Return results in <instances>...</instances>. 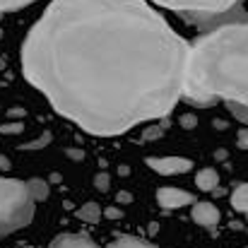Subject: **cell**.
I'll use <instances>...</instances> for the list:
<instances>
[{"label":"cell","mask_w":248,"mask_h":248,"mask_svg":"<svg viewBox=\"0 0 248 248\" xmlns=\"http://www.w3.org/2000/svg\"><path fill=\"white\" fill-rule=\"evenodd\" d=\"M190 46L145 0H53L22 46V73L89 135L166 118Z\"/></svg>","instance_id":"1"},{"label":"cell","mask_w":248,"mask_h":248,"mask_svg":"<svg viewBox=\"0 0 248 248\" xmlns=\"http://www.w3.org/2000/svg\"><path fill=\"white\" fill-rule=\"evenodd\" d=\"M183 99L198 106L215 99L248 104V12L241 7L205 24L190 44Z\"/></svg>","instance_id":"2"},{"label":"cell","mask_w":248,"mask_h":248,"mask_svg":"<svg viewBox=\"0 0 248 248\" xmlns=\"http://www.w3.org/2000/svg\"><path fill=\"white\" fill-rule=\"evenodd\" d=\"M34 202L29 183L0 176V236L24 229L34 217Z\"/></svg>","instance_id":"3"},{"label":"cell","mask_w":248,"mask_h":248,"mask_svg":"<svg viewBox=\"0 0 248 248\" xmlns=\"http://www.w3.org/2000/svg\"><path fill=\"white\" fill-rule=\"evenodd\" d=\"M162 7H169L173 12H178L186 22L198 24L200 29L210 22H215L217 17L241 7L244 0H155Z\"/></svg>","instance_id":"4"},{"label":"cell","mask_w":248,"mask_h":248,"mask_svg":"<svg viewBox=\"0 0 248 248\" xmlns=\"http://www.w3.org/2000/svg\"><path fill=\"white\" fill-rule=\"evenodd\" d=\"M145 164L152 171L162 173V176H176V173H188L193 169V162L186 157H150Z\"/></svg>","instance_id":"5"},{"label":"cell","mask_w":248,"mask_h":248,"mask_svg":"<svg viewBox=\"0 0 248 248\" xmlns=\"http://www.w3.org/2000/svg\"><path fill=\"white\" fill-rule=\"evenodd\" d=\"M157 202H159L164 210H181V207H186V205H193L195 198H193L188 190L166 186V188H159V190H157Z\"/></svg>","instance_id":"6"},{"label":"cell","mask_w":248,"mask_h":248,"mask_svg":"<svg viewBox=\"0 0 248 248\" xmlns=\"http://www.w3.org/2000/svg\"><path fill=\"white\" fill-rule=\"evenodd\" d=\"M190 217H193V222H198L200 227H205L210 232H215L219 224V210L212 202H193Z\"/></svg>","instance_id":"7"},{"label":"cell","mask_w":248,"mask_h":248,"mask_svg":"<svg viewBox=\"0 0 248 248\" xmlns=\"http://www.w3.org/2000/svg\"><path fill=\"white\" fill-rule=\"evenodd\" d=\"M48 248H99V246L89 236H82V234H63V236H56Z\"/></svg>","instance_id":"8"},{"label":"cell","mask_w":248,"mask_h":248,"mask_svg":"<svg viewBox=\"0 0 248 248\" xmlns=\"http://www.w3.org/2000/svg\"><path fill=\"white\" fill-rule=\"evenodd\" d=\"M217 183H219V173L215 169H200L198 176H195V186L200 190H205V193H215Z\"/></svg>","instance_id":"9"},{"label":"cell","mask_w":248,"mask_h":248,"mask_svg":"<svg viewBox=\"0 0 248 248\" xmlns=\"http://www.w3.org/2000/svg\"><path fill=\"white\" fill-rule=\"evenodd\" d=\"M232 207L236 212H246L248 215V183H239L232 193Z\"/></svg>","instance_id":"10"},{"label":"cell","mask_w":248,"mask_h":248,"mask_svg":"<svg viewBox=\"0 0 248 248\" xmlns=\"http://www.w3.org/2000/svg\"><path fill=\"white\" fill-rule=\"evenodd\" d=\"M75 215H78L82 222H87V224H96V222L101 219V207H99L96 202H87V205H82Z\"/></svg>","instance_id":"11"},{"label":"cell","mask_w":248,"mask_h":248,"mask_svg":"<svg viewBox=\"0 0 248 248\" xmlns=\"http://www.w3.org/2000/svg\"><path fill=\"white\" fill-rule=\"evenodd\" d=\"M106 248H157V246L147 244L142 239H135V236H121V239H113Z\"/></svg>","instance_id":"12"},{"label":"cell","mask_w":248,"mask_h":248,"mask_svg":"<svg viewBox=\"0 0 248 248\" xmlns=\"http://www.w3.org/2000/svg\"><path fill=\"white\" fill-rule=\"evenodd\" d=\"M29 183V190H31V195L36 198V200H46L48 198V181H44V178H31V181H27Z\"/></svg>","instance_id":"13"},{"label":"cell","mask_w":248,"mask_h":248,"mask_svg":"<svg viewBox=\"0 0 248 248\" xmlns=\"http://www.w3.org/2000/svg\"><path fill=\"white\" fill-rule=\"evenodd\" d=\"M227 108H229V113L236 118V121H241L244 125H248V104H239V101H227Z\"/></svg>","instance_id":"14"},{"label":"cell","mask_w":248,"mask_h":248,"mask_svg":"<svg viewBox=\"0 0 248 248\" xmlns=\"http://www.w3.org/2000/svg\"><path fill=\"white\" fill-rule=\"evenodd\" d=\"M166 125H169V123L164 121L162 125H150V128H145V130H142V140H145V142H152V140L162 138L166 133Z\"/></svg>","instance_id":"15"},{"label":"cell","mask_w":248,"mask_h":248,"mask_svg":"<svg viewBox=\"0 0 248 248\" xmlns=\"http://www.w3.org/2000/svg\"><path fill=\"white\" fill-rule=\"evenodd\" d=\"M34 0H0V12H10V10H19L24 5H31Z\"/></svg>","instance_id":"16"},{"label":"cell","mask_w":248,"mask_h":248,"mask_svg":"<svg viewBox=\"0 0 248 248\" xmlns=\"http://www.w3.org/2000/svg\"><path fill=\"white\" fill-rule=\"evenodd\" d=\"M22 130H24V123H19V121H12V123H2L0 125V133L2 135H17Z\"/></svg>","instance_id":"17"},{"label":"cell","mask_w":248,"mask_h":248,"mask_svg":"<svg viewBox=\"0 0 248 248\" xmlns=\"http://www.w3.org/2000/svg\"><path fill=\"white\" fill-rule=\"evenodd\" d=\"M51 142V133H44L41 138H36V140H31V142H27V145H22V150H39V147H46Z\"/></svg>","instance_id":"18"},{"label":"cell","mask_w":248,"mask_h":248,"mask_svg":"<svg viewBox=\"0 0 248 248\" xmlns=\"http://www.w3.org/2000/svg\"><path fill=\"white\" fill-rule=\"evenodd\" d=\"M108 186H111V178H108V173H106V171H101V173H96V176H94V188H96V190L106 193V190H108Z\"/></svg>","instance_id":"19"},{"label":"cell","mask_w":248,"mask_h":248,"mask_svg":"<svg viewBox=\"0 0 248 248\" xmlns=\"http://www.w3.org/2000/svg\"><path fill=\"white\" fill-rule=\"evenodd\" d=\"M178 125H181V128H186V130H193V128L198 125V116L186 113V116H181V118H178Z\"/></svg>","instance_id":"20"},{"label":"cell","mask_w":248,"mask_h":248,"mask_svg":"<svg viewBox=\"0 0 248 248\" xmlns=\"http://www.w3.org/2000/svg\"><path fill=\"white\" fill-rule=\"evenodd\" d=\"M236 145H239L241 150H248V125L239 130V135H236Z\"/></svg>","instance_id":"21"},{"label":"cell","mask_w":248,"mask_h":248,"mask_svg":"<svg viewBox=\"0 0 248 248\" xmlns=\"http://www.w3.org/2000/svg\"><path fill=\"white\" fill-rule=\"evenodd\" d=\"M65 155H68L70 159H75V162H82L84 159V152L80 150V147H68V150H65Z\"/></svg>","instance_id":"22"},{"label":"cell","mask_w":248,"mask_h":248,"mask_svg":"<svg viewBox=\"0 0 248 248\" xmlns=\"http://www.w3.org/2000/svg\"><path fill=\"white\" fill-rule=\"evenodd\" d=\"M104 215H106L108 219H121V217H123V210H118V207H106Z\"/></svg>","instance_id":"23"},{"label":"cell","mask_w":248,"mask_h":248,"mask_svg":"<svg viewBox=\"0 0 248 248\" xmlns=\"http://www.w3.org/2000/svg\"><path fill=\"white\" fill-rule=\"evenodd\" d=\"M116 202H118V205H121V202H123V205H128V202H133V195H130V193H125V190H121V193L116 195Z\"/></svg>","instance_id":"24"},{"label":"cell","mask_w":248,"mask_h":248,"mask_svg":"<svg viewBox=\"0 0 248 248\" xmlns=\"http://www.w3.org/2000/svg\"><path fill=\"white\" fill-rule=\"evenodd\" d=\"M7 113H10V118H24V113H27V111H24V108H19V106H15V108H10Z\"/></svg>","instance_id":"25"},{"label":"cell","mask_w":248,"mask_h":248,"mask_svg":"<svg viewBox=\"0 0 248 248\" xmlns=\"http://www.w3.org/2000/svg\"><path fill=\"white\" fill-rule=\"evenodd\" d=\"M2 169H10V159H7L5 155H0V171H2Z\"/></svg>","instance_id":"26"},{"label":"cell","mask_w":248,"mask_h":248,"mask_svg":"<svg viewBox=\"0 0 248 248\" xmlns=\"http://www.w3.org/2000/svg\"><path fill=\"white\" fill-rule=\"evenodd\" d=\"M118 173H121V176H128L130 169H128V166H118Z\"/></svg>","instance_id":"27"},{"label":"cell","mask_w":248,"mask_h":248,"mask_svg":"<svg viewBox=\"0 0 248 248\" xmlns=\"http://www.w3.org/2000/svg\"><path fill=\"white\" fill-rule=\"evenodd\" d=\"M0 36H2V31H0Z\"/></svg>","instance_id":"28"}]
</instances>
